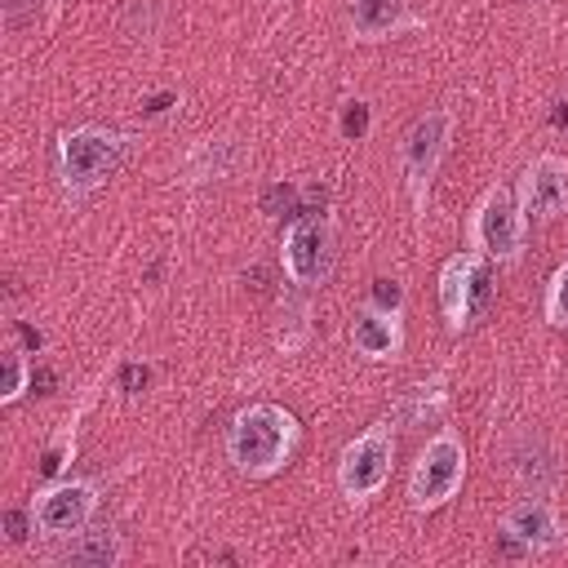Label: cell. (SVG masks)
<instances>
[{
    "label": "cell",
    "mask_w": 568,
    "mask_h": 568,
    "mask_svg": "<svg viewBox=\"0 0 568 568\" xmlns=\"http://www.w3.org/2000/svg\"><path fill=\"white\" fill-rule=\"evenodd\" d=\"M448 142H453V111L448 106H430L404 133L399 160H404V178H408L417 213L426 209V191H430V182H435V173H439V164L448 155Z\"/></svg>",
    "instance_id": "cell-7"
},
{
    "label": "cell",
    "mask_w": 568,
    "mask_h": 568,
    "mask_svg": "<svg viewBox=\"0 0 568 568\" xmlns=\"http://www.w3.org/2000/svg\"><path fill=\"white\" fill-rule=\"evenodd\" d=\"M524 226H528V217H524L515 191L510 186H488L484 200L475 204V217H470V244L488 262H519Z\"/></svg>",
    "instance_id": "cell-8"
},
{
    "label": "cell",
    "mask_w": 568,
    "mask_h": 568,
    "mask_svg": "<svg viewBox=\"0 0 568 568\" xmlns=\"http://www.w3.org/2000/svg\"><path fill=\"white\" fill-rule=\"evenodd\" d=\"M555 124H568V102H559V111H555Z\"/></svg>",
    "instance_id": "cell-24"
},
{
    "label": "cell",
    "mask_w": 568,
    "mask_h": 568,
    "mask_svg": "<svg viewBox=\"0 0 568 568\" xmlns=\"http://www.w3.org/2000/svg\"><path fill=\"white\" fill-rule=\"evenodd\" d=\"M493 297V271H488V257L479 248H466V253H453L439 271V311H444V324L453 337H462L488 306Z\"/></svg>",
    "instance_id": "cell-5"
},
{
    "label": "cell",
    "mask_w": 568,
    "mask_h": 568,
    "mask_svg": "<svg viewBox=\"0 0 568 568\" xmlns=\"http://www.w3.org/2000/svg\"><path fill=\"white\" fill-rule=\"evenodd\" d=\"M40 0H4V13H9V22H18L22 18V9H36Z\"/></svg>",
    "instance_id": "cell-23"
},
{
    "label": "cell",
    "mask_w": 568,
    "mask_h": 568,
    "mask_svg": "<svg viewBox=\"0 0 568 568\" xmlns=\"http://www.w3.org/2000/svg\"><path fill=\"white\" fill-rule=\"evenodd\" d=\"M395 466V430L390 422H373L364 426L337 457V488L351 506H364L368 497H377L390 479Z\"/></svg>",
    "instance_id": "cell-4"
},
{
    "label": "cell",
    "mask_w": 568,
    "mask_h": 568,
    "mask_svg": "<svg viewBox=\"0 0 568 568\" xmlns=\"http://www.w3.org/2000/svg\"><path fill=\"white\" fill-rule=\"evenodd\" d=\"M515 475H519V484H532V493H541L550 479H555V457H550V448H546V439H524L519 444V453H515Z\"/></svg>",
    "instance_id": "cell-15"
},
{
    "label": "cell",
    "mask_w": 568,
    "mask_h": 568,
    "mask_svg": "<svg viewBox=\"0 0 568 568\" xmlns=\"http://www.w3.org/2000/svg\"><path fill=\"white\" fill-rule=\"evenodd\" d=\"M120 555H124V546H120V537L111 532V528H102V532H75L71 537V546L58 555L62 564H84V568H111V564H120Z\"/></svg>",
    "instance_id": "cell-14"
},
{
    "label": "cell",
    "mask_w": 568,
    "mask_h": 568,
    "mask_svg": "<svg viewBox=\"0 0 568 568\" xmlns=\"http://www.w3.org/2000/svg\"><path fill=\"white\" fill-rule=\"evenodd\" d=\"M333 244H337V226L328 213L320 209H306L302 217L288 222L284 231V244H280V262H284V275L302 288H315L324 284L328 266H333Z\"/></svg>",
    "instance_id": "cell-6"
},
{
    "label": "cell",
    "mask_w": 568,
    "mask_h": 568,
    "mask_svg": "<svg viewBox=\"0 0 568 568\" xmlns=\"http://www.w3.org/2000/svg\"><path fill=\"white\" fill-rule=\"evenodd\" d=\"M501 550L506 555H541V550H555L564 528H559V515L546 497H524L515 501L506 515H501Z\"/></svg>",
    "instance_id": "cell-11"
},
{
    "label": "cell",
    "mask_w": 568,
    "mask_h": 568,
    "mask_svg": "<svg viewBox=\"0 0 568 568\" xmlns=\"http://www.w3.org/2000/svg\"><path fill=\"white\" fill-rule=\"evenodd\" d=\"M0 364H4V368H0V404H13V399L27 390V382H31L36 373H31L27 351H4Z\"/></svg>",
    "instance_id": "cell-16"
},
{
    "label": "cell",
    "mask_w": 568,
    "mask_h": 568,
    "mask_svg": "<svg viewBox=\"0 0 568 568\" xmlns=\"http://www.w3.org/2000/svg\"><path fill=\"white\" fill-rule=\"evenodd\" d=\"M342 133L346 138H364L368 133V102H346L342 106Z\"/></svg>",
    "instance_id": "cell-19"
},
{
    "label": "cell",
    "mask_w": 568,
    "mask_h": 568,
    "mask_svg": "<svg viewBox=\"0 0 568 568\" xmlns=\"http://www.w3.org/2000/svg\"><path fill=\"white\" fill-rule=\"evenodd\" d=\"M146 377H151V368L146 364H124V390L133 395V390H142L146 386Z\"/></svg>",
    "instance_id": "cell-21"
},
{
    "label": "cell",
    "mask_w": 568,
    "mask_h": 568,
    "mask_svg": "<svg viewBox=\"0 0 568 568\" xmlns=\"http://www.w3.org/2000/svg\"><path fill=\"white\" fill-rule=\"evenodd\" d=\"M93 510H98V488L89 479H58L31 501V524L49 537H75L80 528H89Z\"/></svg>",
    "instance_id": "cell-9"
},
{
    "label": "cell",
    "mask_w": 568,
    "mask_h": 568,
    "mask_svg": "<svg viewBox=\"0 0 568 568\" xmlns=\"http://www.w3.org/2000/svg\"><path fill=\"white\" fill-rule=\"evenodd\" d=\"M368 306H377V311H395V315H399V311H404V284L377 275L373 288H368Z\"/></svg>",
    "instance_id": "cell-18"
},
{
    "label": "cell",
    "mask_w": 568,
    "mask_h": 568,
    "mask_svg": "<svg viewBox=\"0 0 568 568\" xmlns=\"http://www.w3.org/2000/svg\"><path fill=\"white\" fill-rule=\"evenodd\" d=\"M462 479H466V444H462V435L457 430H435L422 444L417 462H413L408 506L417 515H430V510H439V506H448L457 497Z\"/></svg>",
    "instance_id": "cell-3"
},
{
    "label": "cell",
    "mask_w": 568,
    "mask_h": 568,
    "mask_svg": "<svg viewBox=\"0 0 568 568\" xmlns=\"http://www.w3.org/2000/svg\"><path fill=\"white\" fill-rule=\"evenodd\" d=\"M297 439H302V426H297V417L288 408H280V404H248L226 426V457H231V466L240 475L266 479V475L288 466Z\"/></svg>",
    "instance_id": "cell-1"
},
{
    "label": "cell",
    "mask_w": 568,
    "mask_h": 568,
    "mask_svg": "<svg viewBox=\"0 0 568 568\" xmlns=\"http://www.w3.org/2000/svg\"><path fill=\"white\" fill-rule=\"evenodd\" d=\"M346 22H351V40L359 44H377L399 36L404 27H417L404 0H346Z\"/></svg>",
    "instance_id": "cell-13"
},
{
    "label": "cell",
    "mask_w": 568,
    "mask_h": 568,
    "mask_svg": "<svg viewBox=\"0 0 568 568\" xmlns=\"http://www.w3.org/2000/svg\"><path fill=\"white\" fill-rule=\"evenodd\" d=\"M120 160H124V138L115 129L80 124L58 138V178H62L67 195L98 191L120 169Z\"/></svg>",
    "instance_id": "cell-2"
},
{
    "label": "cell",
    "mask_w": 568,
    "mask_h": 568,
    "mask_svg": "<svg viewBox=\"0 0 568 568\" xmlns=\"http://www.w3.org/2000/svg\"><path fill=\"white\" fill-rule=\"evenodd\" d=\"M519 209L528 222H555L568 213V160L546 151L524 164L519 178Z\"/></svg>",
    "instance_id": "cell-10"
},
{
    "label": "cell",
    "mask_w": 568,
    "mask_h": 568,
    "mask_svg": "<svg viewBox=\"0 0 568 568\" xmlns=\"http://www.w3.org/2000/svg\"><path fill=\"white\" fill-rule=\"evenodd\" d=\"M546 320L555 324V328H568V262L550 275V284H546Z\"/></svg>",
    "instance_id": "cell-17"
},
{
    "label": "cell",
    "mask_w": 568,
    "mask_h": 568,
    "mask_svg": "<svg viewBox=\"0 0 568 568\" xmlns=\"http://www.w3.org/2000/svg\"><path fill=\"white\" fill-rule=\"evenodd\" d=\"M293 200H297V191H293V186H271V191H266V213H275L280 204L288 209Z\"/></svg>",
    "instance_id": "cell-22"
},
{
    "label": "cell",
    "mask_w": 568,
    "mask_h": 568,
    "mask_svg": "<svg viewBox=\"0 0 568 568\" xmlns=\"http://www.w3.org/2000/svg\"><path fill=\"white\" fill-rule=\"evenodd\" d=\"M4 532H9V541H27V515L22 510H4Z\"/></svg>",
    "instance_id": "cell-20"
},
{
    "label": "cell",
    "mask_w": 568,
    "mask_h": 568,
    "mask_svg": "<svg viewBox=\"0 0 568 568\" xmlns=\"http://www.w3.org/2000/svg\"><path fill=\"white\" fill-rule=\"evenodd\" d=\"M351 346L364 359H373V364L399 359V351H404V324H399V315L395 311H377V306H359L351 315Z\"/></svg>",
    "instance_id": "cell-12"
}]
</instances>
